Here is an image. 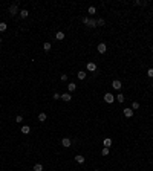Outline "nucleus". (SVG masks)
<instances>
[{
  "mask_svg": "<svg viewBox=\"0 0 153 171\" xmlns=\"http://www.w3.org/2000/svg\"><path fill=\"white\" fill-rule=\"evenodd\" d=\"M17 12H20L18 11V3H12V5L9 6V14L11 15H15Z\"/></svg>",
  "mask_w": 153,
  "mask_h": 171,
  "instance_id": "obj_1",
  "label": "nucleus"
},
{
  "mask_svg": "<svg viewBox=\"0 0 153 171\" xmlns=\"http://www.w3.org/2000/svg\"><path fill=\"white\" fill-rule=\"evenodd\" d=\"M115 98H116V96H113L112 93H106V95H104V101H106L107 104H112V102L115 101Z\"/></svg>",
  "mask_w": 153,
  "mask_h": 171,
  "instance_id": "obj_2",
  "label": "nucleus"
},
{
  "mask_svg": "<svg viewBox=\"0 0 153 171\" xmlns=\"http://www.w3.org/2000/svg\"><path fill=\"white\" fill-rule=\"evenodd\" d=\"M97 51L100 52V53H106V51H107V46L104 44V43H100L97 46Z\"/></svg>",
  "mask_w": 153,
  "mask_h": 171,
  "instance_id": "obj_3",
  "label": "nucleus"
},
{
  "mask_svg": "<svg viewBox=\"0 0 153 171\" xmlns=\"http://www.w3.org/2000/svg\"><path fill=\"white\" fill-rule=\"evenodd\" d=\"M71 139H69V137H63V139H61V145H63V147L64 148H69V147H71Z\"/></svg>",
  "mask_w": 153,
  "mask_h": 171,
  "instance_id": "obj_4",
  "label": "nucleus"
},
{
  "mask_svg": "<svg viewBox=\"0 0 153 171\" xmlns=\"http://www.w3.org/2000/svg\"><path fill=\"white\" fill-rule=\"evenodd\" d=\"M86 67H87V70H89V72H93V70H97V64H95V63H92V61H89Z\"/></svg>",
  "mask_w": 153,
  "mask_h": 171,
  "instance_id": "obj_5",
  "label": "nucleus"
},
{
  "mask_svg": "<svg viewBox=\"0 0 153 171\" xmlns=\"http://www.w3.org/2000/svg\"><path fill=\"white\" fill-rule=\"evenodd\" d=\"M112 87H113V89H115V90H121V87H122V86H121V81H118V80H115V81L112 83Z\"/></svg>",
  "mask_w": 153,
  "mask_h": 171,
  "instance_id": "obj_6",
  "label": "nucleus"
},
{
  "mask_svg": "<svg viewBox=\"0 0 153 171\" xmlns=\"http://www.w3.org/2000/svg\"><path fill=\"white\" fill-rule=\"evenodd\" d=\"M124 116L126 118H132L133 116V110L132 108H124Z\"/></svg>",
  "mask_w": 153,
  "mask_h": 171,
  "instance_id": "obj_7",
  "label": "nucleus"
},
{
  "mask_svg": "<svg viewBox=\"0 0 153 171\" xmlns=\"http://www.w3.org/2000/svg\"><path fill=\"white\" fill-rule=\"evenodd\" d=\"M61 99L66 101V102H69L72 99V96H71V93H63V95H61Z\"/></svg>",
  "mask_w": 153,
  "mask_h": 171,
  "instance_id": "obj_8",
  "label": "nucleus"
},
{
  "mask_svg": "<svg viewBox=\"0 0 153 171\" xmlns=\"http://www.w3.org/2000/svg\"><path fill=\"white\" fill-rule=\"evenodd\" d=\"M75 160H77V164H84V156L77 154V156H75Z\"/></svg>",
  "mask_w": 153,
  "mask_h": 171,
  "instance_id": "obj_9",
  "label": "nucleus"
},
{
  "mask_svg": "<svg viewBox=\"0 0 153 171\" xmlns=\"http://www.w3.org/2000/svg\"><path fill=\"white\" fill-rule=\"evenodd\" d=\"M29 131H31V127L29 125H23L22 127V133H23V135H29Z\"/></svg>",
  "mask_w": 153,
  "mask_h": 171,
  "instance_id": "obj_10",
  "label": "nucleus"
},
{
  "mask_svg": "<svg viewBox=\"0 0 153 171\" xmlns=\"http://www.w3.org/2000/svg\"><path fill=\"white\" fill-rule=\"evenodd\" d=\"M55 38H57V40H60V41H61V40H64V32H61V31H60V32H57Z\"/></svg>",
  "mask_w": 153,
  "mask_h": 171,
  "instance_id": "obj_11",
  "label": "nucleus"
},
{
  "mask_svg": "<svg viewBox=\"0 0 153 171\" xmlns=\"http://www.w3.org/2000/svg\"><path fill=\"white\" fill-rule=\"evenodd\" d=\"M67 89H69V92H73V90L77 89V84H75V83H69V84H67Z\"/></svg>",
  "mask_w": 153,
  "mask_h": 171,
  "instance_id": "obj_12",
  "label": "nucleus"
},
{
  "mask_svg": "<svg viewBox=\"0 0 153 171\" xmlns=\"http://www.w3.org/2000/svg\"><path fill=\"white\" fill-rule=\"evenodd\" d=\"M28 14H29V12H28V9H22V11H20V17H22V18H26Z\"/></svg>",
  "mask_w": 153,
  "mask_h": 171,
  "instance_id": "obj_13",
  "label": "nucleus"
},
{
  "mask_svg": "<svg viewBox=\"0 0 153 171\" xmlns=\"http://www.w3.org/2000/svg\"><path fill=\"white\" fill-rule=\"evenodd\" d=\"M51 47H52L51 43H44V44H43V51H44V52H49V51H51Z\"/></svg>",
  "mask_w": 153,
  "mask_h": 171,
  "instance_id": "obj_14",
  "label": "nucleus"
},
{
  "mask_svg": "<svg viewBox=\"0 0 153 171\" xmlns=\"http://www.w3.org/2000/svg\"><path fill=\"white\" fill-rule=\"evenodd\" d=\"M46 118H48L46 113H40V115H38V121H40V122H44V121H46Z\"/></svg>",
  "mask_w": 153,
  "mask_h": 171,
  "instance_id": "obj_15",
  "label": "nucleus"
},
{
  "mask_svg": "<svg viewBox=\"0 0 153 171\" xmlns=\"http://www.w3.org/2000/svg\"><path fill=\"white\" fill-rule=\"evenodd\" d=\"M6 28H8V24H6L5 22L0 23V32H5V31H6Z\"/></svg>",
  "mask_w": 153,
  "mask_h": 171,
  "instance_id": "obj_16",
  "label": "nucleus"
},
{
  "mask_svg": "<svg viewBox=\"0 0 153 171\" xmlns=\"http://www.w3.org/2000/svg\"><path fill=\"white\" fill-rule=\"evenodd\" d=\"M34 171H43V165H41V164H35L34 165Z\"/></svg>",
  "mask_w": 153,
  "mask_h": 171,
  "instance_id": "obj_17",
  "label": "nucleus"
},
{
  "mask_svg": "<svg viewBox=\"0 0 153 171\" xmlns=\"http://www.w3.org/2000/svg\"><path fill=\"white\" fill-rule=\"evenodd\" d=\"M77 77L80 78V80H84V78H86V72H83V70H80V72L77 73Z\"/></svg>",
  "mask_w": 153,
  "mask_h": 171,
  "instance_id": "obj_18",
  "label": "nucleus"
},
{
  "mask_svg": "<svg viewBox=\"0 0 153 171\" xmlns=\"http://www.w3.org/2000/svg\"><path fill=\"white\" fill-rule=\"evenodd\" d=\"M110 145H112V139H104V147L109 148Z\"/></svg>",
  "mask_w": 153,
  "mask_h": 171,
  "instance_id": "obj_19",
  "label": "nucleus"
},
{
  "mask_svg": "<svg viewBox=\"0 0 153 171\" xmlns=\"http://www.w3.org/2000/svg\"><path fill=\"white\" fill-rule=\"evenodd\" d=\"M101 154H103V156H107V154H109V148H107V147H104V148L101 150Z\"/></svg>",
  "mask_w": 153,
  "mask_h": 171,
  "instance_id": "obj_20",
  "label": "nucleus"
},
{
  "mask_svg": "<svg viewBox=\"0 0 153 171\" xmlns=\"http://www.w3.org/2000/svg\"><path fill=\"white\" fill-rule=\"evenodd\" d=\"M116 99H118L119 102H124V99H126V98H124V95H122V93H119L118 96H116Z\"/></svg>",
  "mask_w": 153,
  "mask_h": 171,
  "instance_id": "obj_21",
  "label": "nucleus"
},
{
  "mask_svg": "<svg viewBox=\"0 0 153 171\" xmlns=\"http://www.w3.org/2000/svg\"><path fill=\"white\" fill-rule=\"evenodd\" d=\"M138 108H139V104L135 101L133 104H132V110H138Z\"/></svg>",
  "mask_w": 153,
  "mask_h": 171,
  "instance_id": "obj_22",
  "label": "nucleus"
},
{
  "mask_svg": "<svg viewBox=\"0 0 153 171\" xmlns=\"http://www.w3.org/2000/svg\"><path fill=\"white\" fill-rule=\"evenodd\" d=\"M95 12H97V9H95V6H90V8H89V14H90V15H93Z\"/></svg>",
  "mask_w": 153,
  "mask_h": 171,
  "instance_id": "obj_23",
  "label": "nucleus"
},
{
  "mask_svg": "<svg viewBox=\"0 0 153 171\" xmlns=\"http://www.w3.org/2000/svg\"><path fill=\"white\" fill-rule=\"evenodd\" d=\"M97 26H104V20H103V18L97 20Z\"/></svg>",
  "mask_w": 153,
  "mask_h": 171,
  "instance_id": "obj_24",
  "label": "nucleus"
},
{
  "mask_svg": "<svg viewBox=\"0 0 153 171\" xmlns=\"http://www.w3.org/2000/svg\"><path fill=\"white\" fill-rule=\"evenodd\" d=\"M52 99H61V95L60 93H54L52 95Z\"/></svg>",
  "mask_w": 153,
  "mask_h": 171,
  "instance_id": "obj_25",
  "label": "nucleus"
},
{
  "mask_svg": "<svg viewBox=\"0 0 153 171\" xmlns=\"http://www.w3.org/2000/svg\"><path fill=\"white\" fill-rule=\"evenodd\" d=\"M147 75H148V78H153V69H148L147 70Z\"/></svg>",
  "mask_w": 153,
  "mask_h": 171,
  "instance_id": "obj_26",
  "label": "nucleus"
},
{
  "mask_svg": "<svg viewBox=\"0 0 153 171\" xmlns=\"http://www.w3.org/2000/svg\"><path fill=\"white\" fill-rule=\"evenodd\" d=\"M22 121H23V116H15V122H22Z\"/></svg>",
  "mask_w": 153,
  "mask_h": 171,
  "instance_id": "obj_27",
  "label": "nucleus"
},
{
  "mask_svg": "<svg viewBox=\"0 0 153 171\" xmlns=\"http://www.w3.org/2000/svg\"><path fill=\"white\" fill-rule=\"evenodd\" d=\"M60 78H61V81H67V75H66V73H63Z\"/></svg>",
  "mask_w": 153,
  "mask_h": 171,
  "instance_id": "obj_28",
  "label": "nucleus"
},
{
  "mask_svg": "<svg viewBox=\"0 0 153 171\" xmlns=\"http://www.w3.org/2000/svg\"><path fill=\"white\" fill-rule=\"evenodd\" d=\"M93 171H100V170H93Z\"/></svg>",
  "mask_w": 153,
  "mask_h": 171,
  "instance_id": "obj_29",
  "label": "nucleus"
},
{
  "mask_svg": "<svg viewBox=\"0 0 153 171\" xmlns=\"http://www.w3.org/2000/svg\"><path fill=\"white\" fill-rule=\"evenodd\" d=\"M152 51H153V44H152Z\"/></svg>",
  "mask_w": 153,
  "mask_h": 171,
  "instance_id": "obj_30",
  "label": "nucleus"
},
{
  "mask_svg": "<svg viewBox=\"0 0 153 171\" xmlns=\"http://www.w3.org/2000/svg\"><path fill=\"white\" fill-rule=\"evenodd\" d=\"M0 43H2V38H0Z\"/></svg>",
  "mask_w": 153,
  "mask_h": 171,
  "instance_id": "obj_31",
  "label": "nucleus"
},
{
  "mask_svg": "<svg viewBox=\"0 0 153 171\" xmlns=\"http://www.w3.org/2000/svg\"><path fill=\"white\" fill-rule=\"evenodd\" d=\"M0 130H2V127H0Z\"/></svg>",
  "mask_w": 153,
  "mask_h": 171,
  "instance_id": "obj_32",
  "label": "nucleus"
},
{
  "mask_svg": "<svg viewBox=\"0 0 153 171\" xmlns=\"http://www.w3.org/2000/svg\"><path fill=\"white\" fill-rule=\"evenodd\" d=\"M152 135H153V131H152Z\"/></svg>",
  "mask_w": 153,
  "mask_h": 171,
  "instance_id": "obj_33",
  "label": "nucleus"
},
{
  "mask_svg": "<svg viewBox=\"0 0 153 171\" xmlns=\"http://www.w3.org/2000/svg\"><path fill=\"white\" fill-rule=\"evenodd\" d=\"M152 87H153V84H152Z\"/></svg>",
  "mask_w": 153,
  "mask_h": 171,
  "instance_id": "obj_34",
  "label": "nucleus"
}]
</instances>
